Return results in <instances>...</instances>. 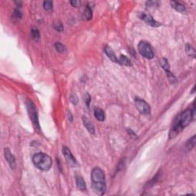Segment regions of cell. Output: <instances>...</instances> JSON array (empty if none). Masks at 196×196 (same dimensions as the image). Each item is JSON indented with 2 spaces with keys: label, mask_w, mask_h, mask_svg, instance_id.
Masks as SVG:
<instances>
[{
  "label": "cell",
  "mask_w": 196,
  "mask_h": 196,
  "mask_svg": "<svg viewBox=\"0 0 196 196\" xmlns=\"http://www.w3.org/2000/svg\"><path fill=\"white\" fill-rule=\"evenodd\" d=\"M192 120V110L187 109L181 113L174 120L170 133H169V138L171 139L178 135L185 127L189 125Z\"/></svg>",
  "instance_id": "6da1fadb"
},
{
  "label": "cell",
  "mask_w": 196,
  "mask_h": 196,
  "mask_svg": "<svg viewBox=\"0 0 196 196\" xmlns=\"http://www.w3.org/2000/svg\"><path fill=\"white\" fill-rule=\"evenodd\" d=\"M34 165L42 171H48L52 165V159L48 155L43 153H38L32 157Z\"/></svg>",
  "instance_id": "7a4b0ae2"
},
{
  "label": "cell",
  "mask_w": 196,
  "mask_h": 196,
  "mask_svg": "<svg viewBox=\"0 0 196 196\" xmlns=\"http://www.w3.org/2000/svg\"><path fill=\"white\" fill-rule=\"evenodd\" d=\"M138 51L142 57L147 59H152L154 57V51L149 42L141 41L138 45Z\"/></svg>",
  "instance_id": "3957f363"
},
{
  "label": "cell",
  "mask_w": 196,
  "mask_h": 196,
  "mask_svg": "<svg viewBox=\"0 0 196 196\" xmlns=\"http://www.w3.org/2000/svg\"><path fill=\"white\" fill-rule=\"evenodd\" d=\"M26 105H27V109H28V114H29L30 116V119H31V121H32L33 125L35 126V128L39 130V129H40V127H39L38 111H37L36 107H35V106L34 105L33 103L30 101H27Z\"/></svg>",
  "instance_id": "277c9868"
},
{
  "label": "cell",
  "mask_w": 196,
  "mask_h": 196,
  "mask_svg": "<svg viewBox=\"0 0 196 196\" xmlns=\"http://www.w3.org/2000/svg\"><path fill=\"white\" fill-rule=\"evenodd\" d=\"M105 183V174L100 168H94L91 172V183Z\"/></svg>",
  "instance_id": "5b68a950"
},
{
  "label": "cell",
  "mask_w": 196,
  "mask_h": 196,
  "mask_svg": "<svg viewBox=\"0 0 196 196\" xmlns=\"http://www.w3.org/2000/svg\"><path fill=\"white\" fill-rule=\"evenodd\" d=\"M135 105L136 107L137 110L142 114H149L150 113V107L149 104L143 100H141L139 98H136L135 99Z\"/></svg>",
  "instance_id": "8992f818"
},
{
  "label": "cell",
  "mask_w": 196,
  "mask_h": 196,
  "mask_svg": "<svg viewBox=\"0 0 196 196\" xmlns=\"http://www.w3.org/2000/svg\"><path fill=\"white\" fill-rule=\"evenodd\" d=\"M138 16H139V19H142V21H144L145 22L147 23V24L149 25L150 26L158 27V26L160 25L159 23L157 22L150 15L146 14L144 12H139V14H138Z\"/></svg>",
  "instance_id": "52a82bcc"
},
{
  "label": "cell",
  "mask_w": 196,
  "mask_h": 196,
  "mask_svg": "<svg viewBox=\"0 0 196 196\" xmlns=\"http://www.w3.org/2000/svg\"><path fill=\"white\" fill-rule=\"evenodd\" d=\"M62 152L67 162H68L70 165H71V166H75L77 164V161L75 157L73 156V155H72V153H71V152L70 151V149H68V147H66V146H63Z\"/></svg>",
  "instance_id": "ba28073f"
},
{
  "label": "cell",
  "mask_w": 196,
  "mask_h": 196,
  "mask_svg": "<svg viewBox=\"0 0 196 196\" xmlns=\"http://www.w3.org/2000/svg\"><path fill=\"white\" fill-rule=\"evenodd\" d=\"M4 156H5V159H6V161L8 162V163H9V165H10L11 168L14 170L16 166V158H15V156L12 154V153H11L9 149H4Z\"/></svg>",
  "instance_id": "9c48e42d"
},
{
  "label": "cell",
  "mask_w": 196,
  "mask_h": 196,
  "mask_svg": "<svg viewBox=\"0 0 196 196\" xmlns=\"http://www.w3.org/2000/svg\"><path fill=\"white\" fill-rule=\"evenodd\" d=\"M91 187L94 192L97 195H104L106 191V184L104 182L91 183Z\"/></svg>",
  "instance_id": "30bf717a"
},
{
  "label": "cell",
  "mask_w": 196,
  "mask_h": 196,
  "mask_svg": "<svg viewBox=\"0 0 196 196\" xmlns=\"http://www.w3.org/2000/svg\"><path fill=\"white\" fill-rule=\"evenodd\" d=\"M83 123L84 127H86L87 130H88V132L90 133V134H94L95 133V127H94V124L92 123V122L90 121L87 117L86 116H83Z\"/></svg>",
  "instance_id": "8fae6325"
},
{
  "label": "cell",
  "mask_w": 196,
  "mask_h": 196,
  "mask_svg": "<svg viewBox=\"0 0 196 196\" xmlns=\"http://www.w3.org/2000/svg\"><path fill=\"white\" fill-rule=\"evenodd\" d=\"M104 51H105L106 54L107 55V57H109L110 59L113 61V62L119 63L118 58L116 57V54H115V53L113 52V51L112 50V48H111L110 47H109V46H106V47L104 48Z\"/></svg>",
  "instance_id": "7c38bea8"
},
{
  "label": "cell",
  "mask_w": 196,
  "mask_h": 196,
  "mask_svg": "<svg viewBox=\"0 0 196 196\" xmlns=\"http://www.w3.org/2000/svg\"><path fill=\"white\" fill-rule=\"evenodd\" d=\"M76 184L77 187L79 190L82 192H84L87 190V186H86L85 182L83 179V178L80 176H77L76 177Z\"/></svg>",
  "instance_id": "4fadbf2b"
},
{
  "label": "cell",
  "mask_w": 196,
  "mask_h": 196,
  "mask_svg": "<svg viewBox=\"0 0 196 196\" xmlns=\"http://www.w3.org/2000/svg\"><path fill=\"white\" fill-rule=\"evenodd\" d=\"M170 4L172 5V7L176 11H178V12H181V13H186V7L182 4H181L180 2L172 1V2H170Z\"/></svg>",
  "instance_id": "5bb4252c"
},
{
  "label": "cell",
  "mask_w": 196,
  "mask_h": 196,
  "mask_svg": "<svg viewBox=\"0 0 196 196\" xmlns=\"http://www.w3.org/2000/svg\"><path fill=\"white\" fill-rule=\"evenodd\" d=\"M94 116H95L96 119L99 121H104V120H105V113L101 108L94 109Z\"/></svg>",
  "instance_id": "9a60e30c"
},
{
  "label": "cell",
  "mask_w": 196,
  "mask_h": 196,
  "mask_svg": "<svg viewBox=\"0 0 196 196\" xmlns=\"http://www.w3.org/2000/svg\"><path fill=\"white\" fill-rule=\"evenodd\" d=\"M92 16H93L92 10H91V9L90 8V6L87 5V6H86L85 7L84 10H83V19H84V20L89 21V20H90V19H92Z\"/></svg>",
  "instance_id": "2e32d148"
},
{
  "label": "cell",
  "mask_w": 196,
  "mask_h": 196,
  "mask_svg": "<svg viewBox=\"0 0 196 196\" xmlns=\"http://www.w3.org/2000/svg\"><path fill=\"white\" fill-rule=\"evenodd\" d=\"M119 63H120L123 65H125V66H132V62L129 59L128 57H126L124 55H121L120 57V59H119Z\"/></svg>",
  "instance_id": "e0dca14e"
},
{
  "label": "cell",
  "mask_w": 196,
  "mask_h": 196,
  "mask_svg": "<svg viewBox=\"0 0 196 196\" xmlns=\"http://www.w3.org/2000/svg\"><path fill=\"white\" fill-rule=\"evenodd\" d=\"M186 51L189 56H191V57H195V48L191 45L187 44V45H186Z\"/></svg>",
  "instance_id": "ac0fdd59"
},
{
  "label": "cell",
  "mask_w": 196,
  "mask_h": 196,
  "mask_svg": "<svg viewBox=\"0 0 196 196\" xmlns=\"http://www.w3.org/2000/svg\"><path fill=\"white\" fill-rule=\"evenodd\" d=\"M159 63L161 67L163 68V69L165 70V72L169 71V69H170V65H169V64H168L167 59H165V58H161L159 61Z\"/></svg>",
  "instance_id": "d6986e66"
},
{
  "label": "cell",
  "mask_w": 196,
  "mask_h": 196,
  "mask_svg": "<svg viewBox=\"0 0 196 196\" xmlns=\"http://www.w3.org/2000/svg\"><path fill=\"white\" fill-rule=\"evenodd\" d=\"M195 136H193L191 139L188 140L186 143V149L188 150H191L195 147Z\"/></svg>",
  "instance_id": "ffe728a7"
},
{
  "label": "cell",
  "mask_w": 196,
  "mask_h": 196,
  "mask_svg": "<svg viewBox=\"0 0 196 196\" xmlns=\"http://www.w3.org/2000/svg\"><path fill=\"white\" fill-rule=\"evenodd\" d=\"M22 16V12L19 10V9H16L14 10V12L12 14V20L13 21H19V19H21Z\"/></svg>",
  "instance_id": "44dd1931"
},
{
  "label": "cell",
  "mask_w": 196,
  "mask_h": 196,
  "mask_svg": "<svg viewBox=\"0 0 196 196\" xmlns=\"http://www.w3.org/2000/svg\"><path fill=\"white\" fill-rule=\"evenodd\" d=\"M31 35L32 38H33L35 41H38L40 39V32L38 31L37 28H33L31 31Z\"/></svg>",
  "instance_id": "7402d4cb"
},
{
  "label": "cell",
  "mask_w": 196,
  "mask_h": 196,
  "mask_svg": "<svg viewBox=\"0 0 196 196\" xmlns=\"http://www.w3.org/2000/svg\"><path fill=\"white\" fill-rule=\"evenodd\" d=\"M54 47H55L56 50L59 52V53H63V52L65 51V47H64V45H63V44L60 43V42H56V43L54 44Z\"/></svg>",
  "instance_id": "603a6c76"
},
{
  "label": "cell",
  "mask_w": 196,
  "mask_h": 196,
  "mask_svg": "<svg viewBox=\"0 0 196 196\" xmlns=\"http://www.w3.org/2000/svg\"><path fill=\"white\" fill-rule=\"evenodd\" d=\"M43 6L45 10L49 11L51 10V9H52V8H53V2H52L51 1H45V2H44Z\"/></svg>",
  "instance_id": "cb8c5ba5"
},
{
  "label": "cell",
  "mask_w": 196,
  "mask_h": 196,
  "mask_svg": "<svg viewBox=\"0 0 196 196\" xmlns=\"http://www.w3.org/2000/svg\"><path fill=\"white\" fill-rule=\"evenodd\" d=\"M166 74L169 81H170L172 83H175V82H176V78H175V77L174 76L173 74H172L170 71H166Z\"/></svg>",
  "instance_id": "d4e9b609"
},
{
  "label": "cell",
  "mask_w": 196,
  "mask_h": 196,
  "mask_svg": "<svg viewBox=\"0 0 196 196\" xmlns=\"http://www.w3.org/2000/svg\"><path fill=\"white\" fill-rule=\"evenodd\" d=\"M54 28L57 31H62L63 29H64V27H63L62 23L58 22L55 23L54 25Z\"/></svg>",
  "instance_id": "484cf974"
},
{
  "label": "cell",
  "mask_w": 196,
  "mask_h": 196,
  "mask_svg": "<svg viewBox=\"0 0 196 196\" xmlns=\"http://www.w3.org/2000/svg\"><path fill=\"white\" fill-rule=\"evenodd\" d=\"M159 4V2L157 1H148L146 2V6L148 7H153V6H157Z\"/></svg>",
  "instance_id": "4316f807"
},
{
  "label": "cell",
  "mask_w": 196,
  "mask_h": 196,
  "mask_svg": "<svg viewBox=\"0 0 196 196\" xmlns=\"http://www.w3.org/2000/svg\"><path fill=\"white\" fill-rule=\"evenodd\" d=\"M70 100H71V103H72L74 105H76L78 103V98L76 94H72V95L70 97Z\"/></svg>",
  "instance_id": "83f0119b"
},
{
  "label": "cell",
  "mask_w": 196,
  "mask_h": 196,
  "mask_svg": "<svg viewBox=\"0 0 196 196\" xmlns=\"http://www.w3.org/2000/svg\"><path fill=\"white\" fill-rule=\"evenodd\" d=\"M90 101H91V98H90V96L88 94H86V95H85V103H86V104H87V107L90 106Z\"/></svg>",
  "instance_id": "f1b7e54d"
},
{
  "label": "cell",
  "mask_w": 196,
  "mask_h": 196,
  "mask_svg": "<svg viewBox=\"0 0 196 196\" xmlns=\"http://www.w3.org/2000/svg\"><path fill=\"white\" fill-rule=\"evenodd\" d=\"M70 3H71V5H73V6H75V7H78V6H80V1H77V0L71 1V2H70Z\"/></svg>",
  "instance_id": "f546056e"
},
{
  "label": "cell",
  "mask_w": 196,
  "mask_h": 196,
  "mask_svg": "<svg viewBox=\"0 0 196 196\" xmlns=\"http://www.w3.org/2000/svg\"><path fill=\"white\" fill-rule=\"evenodd\" d=\"M68 118L70 122H72V120H73V116H72V114H71L70 111H68Z\"/></svg>",
  "instance_id": "4dcf8cb0"
}]
</instances>
